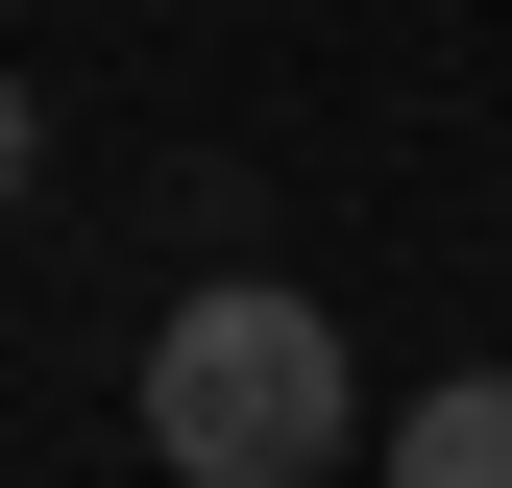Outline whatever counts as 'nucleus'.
Masks as SVG:
<instances>
[{
  "label": "nucleus",
  "mask_w": 512,
  "mask_h": 488,
  "mask_svg": "<svg viewBox=\"0 0 512 488\" xmlns=\"http://www.w3.org/2000/svg\"><path fill=\"white\" fill-rule=\"evenodd\" d=\"M0 196H25V74H0Z\"/></svg>",
  "instance_id": "3"
},
{
  "label": "nucleus",
  "mask_w": 512,
  "mask_h": 488,
  "mask_svg": "<svg viewBox=\"0 0 512 488\" xmlns=\"http://www.w3.org/2000/svg\"><path fill=\"white\" fill-rule=\"evenodd\" d=\"M147 440H171V488H317V464L366 440V366H342L317 293L220 269V293L147 318Z\"/></svg>",
  "instance_id": "1"
},
{
  "label": "nucleus",
  "mask_w": 512,
  "mask_h": 488,
  "mask_svg": "<svg viewBox=\"0 0 512 488\" xmlns=\"http://www.w3.org/2000/svg\"><path fill=\"white\" fill-rule=\"evenodd\" d=\"M391 488H512V366H439L391 415Z\"/></svg>",
  "instance_id": "2"
}]
</instances>
